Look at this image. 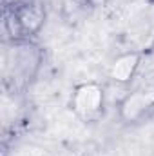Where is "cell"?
<instances>
[{
    "instance_id": "6da1fadb",
    "label": "cell",
    "mask_w": 154,
    "mask_h": 156,
    "mask_svg": "<svg viewBox=\"0 0 154 156\" xmlns=\"http://www.w3.org/2000/svg\"><path fill=\"white\" fill-rule=\"evenodd\" d=\"M73 109L85 122H94L103 113V89L98 83H82L73 93Z\"/></svg>"
},
{
    "instance_id": "7a4b0ae2",
    "label": "cell",
    "mask_w": 154,
    "mask_h": 156,
    "mask_svg": "<svg viewBox=\"0 0 154 156\" xmlns=\"http://www.w3.org/2000/svg\"><path fill=\"white\" fill-rule=\"evenodd\" d=\"M7 24H15L13 33H16V37H29L38 33V29L44 24V9L37 4H24L13 9L11 15H7L5 18Z\"/></svg>"
},
{
    "instance_id": "3957f363",
    "label": "cell",
    "mask_w": 154,
    "mask_h": 156,
    "mask_svg": "<svg viewBox=\"0 0 154 156\" xmlns=\"http://www.w3.org/2000/svg\"><path fill=\"white\" fill-rule=\"evenodd\" d=\"M154 109V100L147 93H134L125 98L121 104V116L129 122H138L145 118Z\"/></svg>"
},
{
    "instance_id": "277c9868",
    "label": "cell",
    "mask_w": 154,
    "mask_h": 156,
    "mask_svg": "<svg viewBox=\"0 0 154 156\" xmlns=\"http://www.w3.org/2000/svg\"><path fill=\"white\" fill-rule=\"evenodd\" d=\"M140 60H142L140 53H125V55L118 56L109 71L111 78L118 83H129L140 67Z\"/></svg>"
},
{
    "instance_id": "5b68a950",
    "label": "cell",
    "mask_w": 154,
    "mask_h": 156,
    "mask_svg": "<svg viewBox=\"0 0 154 156\" xmlns=\"http://www.w3.org/2000/svg\"><path fill=\"white\" fill-rule=\"evenodd\" d=\"M82 2L87 4V5H91V7H102V5L107 4V0H82Z\"/></svg>"
}]
</instances>
